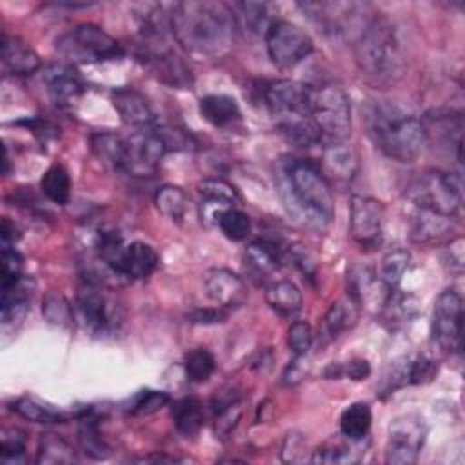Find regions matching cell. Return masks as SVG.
<instances>
[{"instance_id":"1","label":"cell","mask_w":465,"mask_h":465,"mask_svg":"<svg viewBox=\"0 0 465 465\" xmlns=\"http://www.w3.org/2000/svg\"><path fill=\"white\" fill-rule=\"evenodd\" d=\"M276 189L283 209L296 223L316 231L331 223L334 196L320 165L302 158H283L276 169Z\"/></svg>"},{"instance_id":"2","label":"cell","mask_w":465,"mask_h":465,"mask_svg":"<svg viewBox=\"0 0 465 465\" xmlns=\"http://www.w3.org/2000/svg\"><path fill=\"white\" fill-rule=\"evenodd\" d=\"M234 13L222 2H178L171 7V33L176 44L200 58H220L234 42Z\"/></svg>"},{"instance_id":"3","label":"cell","mask_w":465,"mask_h":465,"mask_svg":"<svg viewBox=\"0 0 465 465\" xmlns=\"http://www.w3.org/2000/svg\"><path fill=\"white\" fill-rule=\"evenodd\" d=\"M363 122L372 143L400 163H412L427 143L421 118L400 102H369L363 111Z\"/></svg>"},{"instance_id":"4","label":"cell","mask_w":465,"mask_h":465,"mask_svg":"<svg viewBox=\"0 0 465 465\" xmlns=\"http://www.w3.org/2000/svg\"><path fill=\"white\" fill-rule=\"evenodd\" d=\"M361 74L374 85H391L405 73V51L396 25L387 16L371 18L354 44Z\"/></svg>"},{"instance_id":"5","label":"cell","mask_w":465,"mask_h":465,"mask_svg":"<svg viewBox=\"0 0 465 465\" xmlns=\"http://www.w3.org/2000/svg\"><path fill=\"white\" fill-rule=\"evenodd\" d=\"M311 87L296 80H272L263 89V100L278 131L298 147H312L322 142L309 113Z\"/></svg>"},{"instance_id":"6","label":"cell","mask_w":465,"mask_h":465,"mask_svg":"<svg viewBox=\"0 0 465 465\" xmlns=\"http://www.w3.org/2000/svg\"><path fill=\"white\" fill-rule=\"evenodd\" d=\"M311 120L327 143L345 142L352 131L351 98L336 84H322L309 91Z\"/></svg>"},{"instance_id":"7","label":"cell","mask_w":465,"mask_h":465,"mask_svg":"<svg viewBox=\"0 0 465 465\" xmlns=\"http://www.w3.org/2000/svg\"><path fill=\"white\" fill-rule=\"evenodd\" d=\"M56 51L73 64L105 62L124 56L122 45L100 25L82 22L56 38Z\"/></svg>"},{"instance_id":"8","label":"cell","mask_w":465,"mask_h":465,"mask_svg":"<svg viewBox=\"0 0 465 465\" xmlns=\"http://www.w3.org/2000/svg\"><path fill=\"white\" fill-rule=\"evenodd\" d=\"M407 196L418 209L454 216L463 203L461 174L445 171L421 173L411 182Z\"/></svg>"},{"instance_id":"9","label":"cell","mask_w":465,"mask_h":465,"mask_svg":"<svg viewBox=\"0 0 465 465\" xmlns=\"http://www.w3.org/2000/svg\"><path fill=\"white\" fill-rule=\"evenodd\" d=\"M271 62L278 67H292L305 60L312 49V38L289 20H272L263 35Z\"/></svg>"},{"instance_id":"10","label":"cell","mask_w":465,"mask_h":465,"mask_svg":"<svg viewBox=\"0 0 465 465\" xmlns=\"http://www.w3.org/2000/svg\"><path fill=\"white\" fill-rule=\"evenodd\" d=\"M76 311L85 329L93 334H111L120 323L116 303L93 280L80 283L76 291Z\"/></svg>"},{"instance_id":"11","label":"cell","mask_w":465,"mask_h":465,"mask_svg":"<svg viewBox=\"0 0 465 465\" xmlns=\"http://www.w3.org/2000/svg\"><path fill=\"white\" fill-rule=\"evenodd\" d=\"M167 151L160 127L138 129L125 138L124 171L133 176H153Z\"/></svg>"},{"instance_id":"12","label":"cell","mask_w":465,"mask_h":465,"mask_svg":"<svg viewBox=\"0 0 465 465\" xmlns=\"http://www.w3.org/2000/svg\"><path fill=\"white\" fill-rule=\"evenodd\" d=\"M425 423L416 414H403L391 421L385 443V463L412 465L425 440Z\"/></svg>"},{"instance_id":"13","label":"cell","mask_w":465,"mask_h":465,"mask_svg":"<svg viewBox=\"0 0 465 465\" xmlns=\"http://www.w3.org/2000/svg\"><path fill=\"white\" fill-rule=\"evenodd\" d=\"M463 331V305L461 296L454 289H445L434 302L430 334L447 352H460Z\"/></svg>"},{"instance_id":"14","label":"cell","mask_w":465,"mask_h":465,"mask_svg":"<svg viewBox=\"0 0 465 465\" xmlns=\"http://www.w3.org/2000/svg\"><path fill=\"white\" fill-rule=\"evenodd\" d=\"M383 220L385 209L380 200L363 194H354L351 198L349 231L351 238L361 249H374L381 243Z\"/></svg>"},{"instance_id":"15","label":"cell","mask_w":465,"mask_h":465,"mask_svg":"<svg viewBox=\"0 0 465 465\" xmlns=\"http://www.w3.org/2000/svg\"><path fill=\"white\" fill-rule=\"evenodd\" d=\"M111 100L122 122L133 127V131L158 127L156 114L142 93L124 87V89H116Z\"/></svg>"},{"instance_id":"16","label":"cell","mask_w":465,"mask_h":465,"mask_svg":"<svg viewBox=\"0 0 465 465\" xmlns=\"http://www.w3.org/2000/svg\"><path fill=\"white\" fill-rule=\"evenodd\" d=\"M320 171L329 185H347L358 171V156L345 142L327 143L322 154Z\"/></svg>"},{"instance_id":"17","label":"cell","mask_w":465,"mask_h":465,"mask_svg":"<svg viewBox=\"0 0 465 465\" xmlns=\"http://www.w3.org/2000/svg\"><path fill=\"white\" fill-rule=\"evenodd\" d=\"M203 287L207 296L218 303L220 309L236 307L245 298V285L242 278L223 267L209 269L203 278Z\"/></svg>"},{"instance_id":"18","label":"cell","mask_w":465,"mask_h":465,"mask_svg":"<svg viewBox=\"0 0 465 465\" xmlns=\"http://www.w3.org/2000/svg\"><path fill=\"white\" fill-rule=\"evenodd\" d=\"M42 80L51 102L60 107L71 105L84 93L82 80L69 65H62V64L47 65L44 69Z\"/></svg>"},{"instance_id":"19","label":"cell","mask_w":465,"mask_h":465,"mask_svg":"<svg viewBox=\"0 0 465 465\" xmlns=\"http://www.w3.org/2000/svg\"><path fill=\"white\" fill-rule=\"evenodd\" d=\"M33 289H35L33 280L25 278V276H22L20 280H16L11 285L2 287L0 307H2V325H4V329H7L9 325L16 327L25 318Z\"/></svg>"},{"instance_id":"20","label":"cell","mask_w":465,"mask_h":465,"mask_svg":"<svg viewBox=\"0 0 465 465\" xmlns=\"http://www.w3.org/2000/svg\"><path fill=\"white\" fill-rule=\"evenodd\" d=\"M2 64L4 67L18 76L33 74L40 69L42 62L35 49L18 36L4 35L2 36Z\"/></svg>"},{"instance_id":"21","label":"cell","mask_w":465,"mask_h":465,"mask_svg":"<svg viewBox=\"0 0 465 465\" xmlns=\"http://www.w3.org/2000/svg\"><path fill=\"white\" fill-rule=\"evenodd\" d=\"M243 262L251 274L265 278L280 269L283 262V247L269 240H254L245 247Z\"/></svg>"},{"instance_id":"22","label":"cell","mask_w":465,"mask_h":465,"mask_svg":"<svg viewBox=\"0 0 465 465\" xmlns=\"http://www.w3.org/2000/svg\"><path fill=\"white\" fill-rule=\"evenodd\" d=\"M200 114L214 127H229L240 120V105L229 94H207L200 98Z\"/></svg>"},{"instance_id":"23","label":"cell","mask_w":465,"mask_h":465,"mask_svg":"<svg viewBox=\"0 0 465 465\" xmlns=\"http://www.w3.org/2000/svg\"><path fill=\"white\" fill-rule=\"evenodd\" d=\"M265 300L269 307L280 316H294L300 312L303 298L296 283L291 280H276L265 287Z\"/></svg>"},{"instance_id":"24","label":"cell","mask_w":465,"mask_h":465,"mask_svg":"<svg viewBox=\"0 0 465 465\" xmlns=\"http://www.w3.org/2000/svg\"><path fill=\"white\" fill-rule=\"evenodd\" d=\"M91 151L105 167L114 171H124L125 138L109 131L94 133L91 136Z\"/></svg>"},{"instance_id":"25","label":"cell","mask_w":465,"mask_h":465,"mask_svg":"<svg viewBox=\"0 0 465 465\" xmlns=\"http://www.w3.org/2000/svg\"><path fill=\"white\" fill-rule=\"evenodd\" d=\"M96 252L102 263L113 271L118 276H124V265H125V252L127 245L120 232L113 229H102L96 236Z\"/></svg>"},{"instance_id":"26","label":"cell","mask_w":465,"mask_h":465,"mask_svg":"<svg viewBox=\"0 0 465 465\" xmlns=\"http://www.w3.org/2000/svg\"><path fill=\"white\" fill-rule=\"evenodd\" d=\"M158 262H160V256L151 245L143 242H131L125 252L124 276L131 280H143L154 272V269L158 267Z\"/></svg>"},{"instance_id":"27","label":"cell","mask_w":465,"mask_h":465,"mask_svg":"<svg viewBox=\"0 0 465 465\" xmlns=\"http://www.w3.org/2000/svg\"><path fill=\"white\" fill-rule=\"evenodd\" d=\"M171 418L180 434L196 436L203 427V405L194 396L180 398L171 407Z\"/></svg>"},{"instance_id":"28","label":"cell","mask_w":465,"mask_h":465,"mask_svg":"<svg viewBox=\"0 0 465 465\" xmlns=\"http://www.w3.org/2000/svg\"><path fill=\"white\" fill-rule=\"evenodd\" d=\"M372 412L369 403L354 401L340 416V432L351 441H361L371 429Z\"/></svg>"},{"instance_id":"29","label":"cell","mask_w":465,"mask_h":465,"mask_svg":"<svg viewBox=\"0 0 465 465\" xmlns=\"http://www.w3.org/2000/svg\"><path fill=\"white\" fill-rule=\"evenodd\" d=\"M452 216H445L434 211L418 209L412 220V238L418 242H436L452 229Z\"/></svg>"},{"instance_id":"30","label":"cell","mask_w":465,"mask_h":465,"mask_svg":"<svg viewBox=\"0 0 465 465\" xmlns=\"http://www.w3.org/2000/svg\"><path fill=\"white\" fill-rule=\"evenodd\" d=\"M13 411L33 421V423H64L67 420V414L49 403H44L36 398H31V396H22L18 398L15 403H13Z\"/></svg>"},{"instance_id":"31","label":"cell","mask_w":465,"mask_h":465,"mask_svg":"<svg viewBox=\"0 0 465 465\" xmlns=\"http://www.w3.org/2000/svg\"><path fill=\"white\" fill-rule=\"evenodd\" d=\"M78 443L80 449L93 460H105L111 454V449L107 441L104 440L98 423L93 416L84 412L80 416V425H78Z\"/></svg>"},{"instance_id":"32","label":"cell","mask_w":465,"mask_h":465,"mask_svg":"<svg viewBox=\"0 0 465 465\" xmlns=\"http://www.w3.org/2000/svg\"><path fill=\"white\" fill-rule=\"evenodd\" d=\"M40 189L47 200L65 205L71 198V178L62 163H53L40 180Z\"/></svg>"},{"instance_id":"33","label":"cell","mask_w":465,"mask_h":465,"mask_svg":"<svg viewBox=\"0 0 465 465\" xmlns=\"http://www.w3.org/2000/svg\"><path fill=\"white\" fill-rule=\"evenodd\" d=\"M356 307L358 305L351 298L334 302L323 316V332L331 340L338 338L343 331H347L356 322V318H358Z\"/></svg>"},{"instance_id":"34","label":"cell","mask_w":465,"mask_h":465,"mask_svg":"<svg viewBox=\"0 0 465 465\" xmlns=\"http://www.w3.org/2000/svg\"><path fill=\"white\" fill-rule=\"evenodd\" d=\"M154 205L171 222H182L187 211V194L178 185H162L154 193Z\"/></svg>"},{"instance_id":"35","label":"cell","mask_w":465,"mask_h":465,"mask_svg":"<svg viewBox=\"0 0 465 465\" xmlns=\"http://www.w3.org/2000/svg\"><path fill=\"white\" fill-rule=\"evenodd\" d=\"M36 461L44 463V465L71 463V461H74V450L62 436H58V434H42Z\"/></svg>"},{"instance_id":"36","label":"cell","mask_w":465,"mask_h":465,"mask_svg":"<svg viewBox=\"0 0 465 465\" xmlns=\"http://www.w3.org/2000/svg\"><path fill=\"white\" fill-rule=\"evenodd\" d=\"M183 369H185V376L189 381L203 383L216 371V360L207 349L196 347L185 354Z\"/></svg>"},{"instance_id":"37","label":"cell","mask_w":465,"mask_h":465,"mask_svg":"<svg viewBox=\"0 0 465 465\" xmlns=\"http://www.w3.org/2000/svg\"><path fill=\"white\" fill-rule=\"evenodd\" d=\"M411 262V254L405 249H392L389 251L380 263V274L378 278L392 291L400 285L407 267Z\"/></svg>"},{"instance_id":"38","label":"cell","mask_w":465,"mask_h":465,"mask_svg":"<svg viewBox=\"0 0 465 465\" xmlns=\"http://www.w3.org/2000/svg\"><path fill=\"white\" fill-rule=\"evenodd\" d=\"M42 314L47 323L56 327H69L74 320L73 307L69 300L56 291H49L42 300Z\"/></svg>"},{"instance_id":"39","label":"cell","mask_w":465,"mask_h":465,"mask_svg":"<svg viewBox=\"0 0 465 465\" xmlns=\"http://www.w3.org/2000/svg\"><path fill=\"white\" fill-rule=\"evenodd\" d=\"M383 318L389 322V325L398 327L407 323L411 318H414L416 314V302L412 296H405L396 292V289H392L381 307Z\"/></svg>"},{"instance_id":"40","label":"cell","mask_w":465,"mask_h":465,"mask_svg":"<svg viewBox=\"0 0 465 465\" xmlns=\"http://www.w3.org/2000/svg\"><path fill=\"white\" fill-rule=\"evenodd\" d=\"M216 225L220 227L222 234L232 242H242L249 236L251 232V220L249 216L236 209V207H229L225 209L220 216H218V222Z\"/></svg>"},{"instance_id":"41","label":"cell","mask_w":465,"mask_h":465,"mask_svg":"<svg viewBox=\"0 0 465 465\" xmlns=\"http://www.w3.org/2000/svg\"><path fill=\"white\" fill-rule=\"evenodd\" d=\"M198 193L202 194L203 200L218 202L227 207H234L240 202L238 191L225 180L220 178H207L198 183Z\"/></svg>"},{"instance_id":"42","label":"cell","mask_w":465,"mask_h":465,"mask_svg":"<svg viewBox=\"0 0 465 465\" xmlns=\"http://www.w3.org/2000/svg\"><path fill=\"white\" fill-rule=\"evenodd\" d=\"M361 456V450H352L351 447L340 443H325L312 452V463H354Z\"/></svg>"},{"instance_id":"43","label":"cell","mask_w":465,"mask_h":465,"mask_svg":"<svg viewBox=\"0 0 465 465\" xmlns=\"http://www.w3.org/2000/svg\"><path fill=\"white\" fill-rule=\"evenodd\" d=\"M169 403V396L162 391H153V389H145V391H140L133 400H131V405H129V412L131 414H136V416H147V414H153L156 411H160L163 405Z\"/></svg>"},{"instance_id":"44","label":"cell","mask_w":465,"mask_h":465,"mask_svg":"<svg viewBox=\"0 0 465 465\" xmlns=\"http://www.w3.org/2000/svg\"><path fill=\"white\" fill-rule=\"evenodd\" d=\"M314 341L312 327L307 322H294L287 331V345L292 351L296 358H302L309 352L311 345Z\"/></svg>"},{"instance_id":"45","label":"cell","mask_w":465,"mask_h":465,"mask_svg":"<svg viewBox=\"0 0 465 465\" xmlns=\"http://www.w3.org/2000/svg\"><path fill=\"white\" fill-rule=\"evenodd\" d=\"M438 372V363L427 356H418L407 363V385H421L430 381Z\"/></svg>"},{"instance_id":"46","label":"cell","mask_w":465,"mask_h":465,"mask_svg":"<svg viewBox=\"0 0 465 465\" xmlns=\"http://www.w3.org/2000/svg\"><path fill=\"white\" fill-rule=\"evenodd\" d=\"M238 9H242V15L245 18V24L251 31L256 33H263L269 29V25L272 24V18H269L267 15V4H236Z\"/></svg>"},{"instance_id":"47","label":"cell","mask_w":465,"mask_h":465,"mask_svg":"<svg viewBox=\"0 0 465 465\" xmlns=\"http://www.w3.org/2000/svg\"><path fill=\"white\" fill-rule=\"evenodd\" d=\"M22 278V256L13 245H2V287Z\"/></svg>"},{"instance_id":"48","label":"cell","mask_w":465,"mask_h":465,"mask_svg":"<svg viewBox=\"0 0 465 465\" xmlns=\"http://www.w3.org/2000/svg\"><path fill=\"white\" fill-rule=\"evenodd\" d=\"M25 452V438L18 429L4 430L2 432V460L4 461H20Z\"/></svg>"},{"instance_id":"49","label":"cell","mask_w":465,"mask_h":465,"mask_svg":"<svg viewBox=\"0 0 465 465\" xmlns=\"http://www.w3.org/2000/svg\"><path fill=\"white\" fill-rule=\"evenodd\" d=\"M341 374L349 376L351 380L354 381H361V380H367L369 374H371V365L367 360L363 358H354L351 361H347V365L341 369Z\"/></svg>"},{"instance_id":"50","label":"cell","mask_w":465,"mask_h":465,"mask_svg":"<svg viewBox=\"0 0 465 465\" xmlns=\"http://www.w3.org/2000/svg\"><path fill=\"white\" fill-rule=\"evenodd\" d=\"M223 314L220 311H214V309H198L191 314V322H196V323H216V322H222Z\"/></svg>"},{"instance_id":"51","label":"cell","mask_w":465,"mask_h":465,"mask_svg":"<svg viewBox=\"0 0 465 465\" xmlns=\"http://www.w3.org/2000/svg\"><path fill=\"white\" fill-rule=\"evenodd\" d=\"M18 236H20V232H18L16 225L9 218H4L2 220V245L15 243V240H18Z\"/></svg>"}]
</instances>
